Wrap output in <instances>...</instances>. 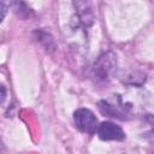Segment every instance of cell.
I'll list each match as a JSON object with an SVG mask.
<instances>
[{
  "mask_svg": "<svg viewBox=\"0 0 154 154\" xmlns=\"http://www.w3.org/2000/svg\"><path fill=\"white\" fill-rule=\"evenodd\" d=\"M6 87L4 84H0V103L4 102V100L6 99Z\"/></svg>",
  "mask_w": 154,
  "mask_h": 154,
  "instance_id": "cell-5",
  "label": "cell"
},
{
  "mask_svg": "<svg viewBox=\"0 0 154 154\" xmlns=\"http://www.w3.org/2000/svg\"><path fill=\"white\" fill-rule=\"evenodd\" d=\"M97 108L99 111L103 114V116H107V117H112V118H117V119H128V113L124 112V109H122L120 107H117L112 103H109L108 101L106 100H101L97 102Z\"/></svg>",
  "mask_w": 154,
  "mask_h": 154,
  "instance_id": "cell-4",
  "label": "cell"
},
{
  "mask_svg": "<svg viewBox=\"0 0 154 154\" xmlns=\"http://www.w3.org/2000/svg\"><path fill=\"white\" fill-rule=\"evenodd\" d=\"M96 132L102 141H123L125 138L123 129L112 122H103L97 125Z\"/></svg>",
  "mask_w": 154,
  "mask_h": 154,
  "instance_id": "cell-3",
  "label": "cell"
},
{
  "mask_svg": "<svg viewBox=\"0 0 154 154\" xmlns=\"http://www.w3.org/2000/svg\"><path fill=\"white\" fill-rule=\"evenodd\" d=\"M116 64H117V60H116V55L113 53L107 52V53L100 55L93 67L94 77L97 81H107L112 76V73L116 69Z\"/></svg>",
  "mask_w": 154,
  "mask_h": 154,
  "instance_id": "cell-1",
  "label": "cell"
},
{
  "mask_svg": "<svg viewBox=\"0 0 154 154\" xmlns=\"http://www.w3.org/2000/svg\"><path fill=\"white\" fill-rule=\"evenodd\" d=\"M4 150H5V146H4V143H2V141L0 140V154H1V153H2Z\"/></svg>",
  "mask_w": 154,
  "mask_h": 154,
  "instance_id": "cell-7",
  "label": "cell"
},
{
  "mask_svg": "<svg viewBox=\"0 0 154 154\" xmlns=\"http://www.w3.org/2000/svg\"><path fill=\"white\" fill-rule=\"evenodd\" d=\"M5 13H6V6L4 5V2H0V22L2 20Z\"/></svg>",
  "mask_w": 154,
  "mask_h": 154,
  "instance_id": "cell-6",
  "label": "cell"
},
{
  "mask_svg": "<svg viewBox=\"0 0 154 154\" xmlns=\"http://www.w3.org/2000/svg\"><path fill=\"white\" fill-rule=\"evenodd\" d=\"M73 122L76 128L85 134L93 135L97 129V119L95 114L88 108H78L73 113Z\"/></svg>",
  "mask_w": 154,
  "mask_h": 154,
  "instance_id": "cell-2",
  "label": "cell"
}]
</instances>
